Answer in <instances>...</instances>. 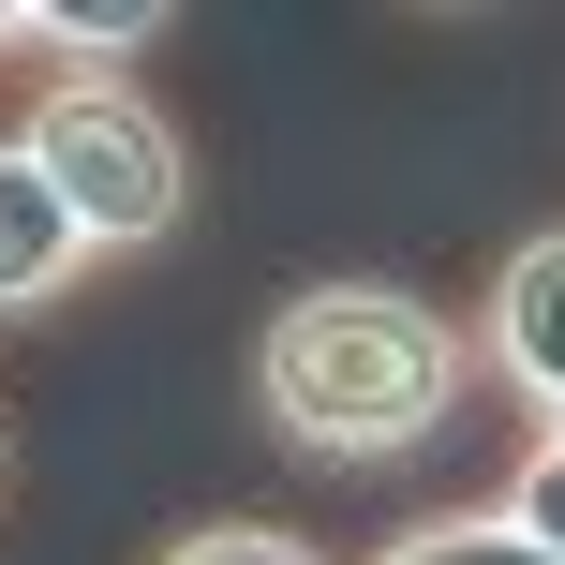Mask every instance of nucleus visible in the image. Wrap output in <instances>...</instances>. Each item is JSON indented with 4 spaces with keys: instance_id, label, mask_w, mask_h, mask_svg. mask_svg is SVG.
Wrapping results in <instances>:
<instances>
[{
    "instance_id": "f257e3e1",
    "label": "nucleus",
    "mask_w": 565,
    "mask_h": 565,
    "mask_svg": "<svg viewBox=\"0 0 565 565\" xmlns=\"http://www.w3.org/2000/svg\"><path fill=\"white\" fill-rule=\"evenodd\" d=\"M477 402V328L417 282H298L254 342V417L268 447L328 461V477H402L431 461Z\"/></svg>"
},
{
    "instance_id": "20e7f679",
    "label": "nucleus",
    "mask_w": 565,
    "mask_h": 565,
    "mask_svg": "<svg viewBox=\"0 0 565 565\" xmlns=\"http://www.w3.org/2000/svg\"><path fill=\"white\" fill-rule=\"evenodd\" d=\"M89 282V238L60 224V194L30 179V149L0 135V312H60Z\"/></svg>"
},
{
    "instance_id": "0eeeda50",
    "label": "nucleus",
    "mask_w": 565,
    "mask_h": 565,
    "mask_svg": "<svg viewBox=\"0 0 565 565\" xmlns=\"http://www.w3.org/2000/svg\"><path fill=\"white\" fill-rule=\"evenodd\" d=\"M164 565H328V551H312V536H282V521H194Z\"/></svg>"
},
{
    "instance_id": "7ed1b4c3",
    "label": "nucleus",
    "mask_w": 565,
    "mask_h": 565,
    "mask_svg": "<svg viewBox=\"0 0 565 565\" xmlns=\"http://www.w3.org/2000/svg\"><path fill=\"white\" fill-rule=\"evenodd\" d=\"M491 387H521L536 417L565 431V224H536L507 268H491V328H477Z\"/></svg>"
},
{
    "instance_id": "9d476101",
    "label": "nucleus",
    "mask_w": 565,
    "mask_h": 565,
    "mask_svg": "<svg viewBox=\"0 0 565 565\" xmlns=\"http://www.w3.org/2000/svg\"><path fill=\"white\" fill-rule=\"evenodd\" d=\"M0 477H15V431H0Z\"/></svg>"
},
{
    "instance_id": "6e6552de",
    "label": "nucleus",
    "mask_w": 565,
    "mask_h": 565,
    "mask_svg": "<svg viewBox=\"0 0 565 565\" xmlns=\"http://www.w3.org/2000/svg\"><path fill=\"white\" fill-rule=\"evenodd\" d=\"M507 521H521V536H536V551L565 565V431H536V461L507 477Z\"/></svg>"
},
{
    "instance_id": "1a4fd4ad",
    "label": "nucleus",
    "mask_w": 565,
    "mask_h": 565,
    "mask_svg": "<svg viewBox=\"0 0 565 565\" xmlns=\"http://www.w3.org/2000/svg\"><path fill=\"white\" fill-rule=\"evenodd\" d=\"M15 45H30V15H15V0H0V60H15Z\"/></svg>"
},
{
    "instance_id": "39448f33",
    "label": "nucleus",
    "mask_w": 565,
    "mask_h": 565,
    "mask_svg": "<svg viewBox=\"0 0 565 565\" xmlns=\"http://www.w3.org/2000/svg\"><path fill=\"white\" fill-rule=\"evenodd\" d=\"M15 15H30V60H60V75H135L164 45V0H15Z\"/></svg>"
},
{
    "instance_id": "423d86ee",
    "label": "nucleus",
    "mask_w": 565,
    "mask_h": 565,
    "mask_svg": "<svg viewBox=\"0 0 565 565\" xmlns=\"http://www.w3.org/2000/svg\"><path fill=\"white\" fill-rule=\"evenodd\" d=\"M372 565H551V551L521 536L507 507H447V521H417V536H387Z\"/></svg>"
},
{
    "instance_id": "f03ea898",
    "label": "nucleus",
    "mask_w": 565,
    "mask_h": 565,
    "mask_svg": "<svg viewBox=\"0 0 565 565\" xmlns=\"http://www.w3.org/2000/svg\"><path fill=\"white\" fill-rule=\"evenodd\" d=\"M15 149H30V179L60 194V224L89 238V268L164 254V238L194 224V135H179L135 75H45V105H30Z\"/></svg>"
}]
</instances>
